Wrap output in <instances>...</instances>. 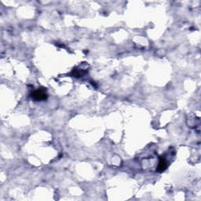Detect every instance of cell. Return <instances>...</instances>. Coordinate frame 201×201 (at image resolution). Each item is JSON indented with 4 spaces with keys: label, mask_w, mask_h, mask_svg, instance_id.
<instances>
[{
    "label": "cell",
    "mask_w": 201,
    "mask_h": 201,
    "mask_svg": "<svg viewBox=\"0 0 201 201\" xmlns=\"http://www.w3.org/2000/svg\"><path fill=\"white\" fill-rule=\"evenodd\" d=\"M32 97L36 100H45L47 97V94L46 92H44L42 90H35L31 94Z\"/></svg>",
    "instance_id": "obj_1"
},
{
    "label": "cell",
    "mask_w": 201,
    "mask_h": 201,
    "mask_svg": "<svg viewBox=\"0 0 201 201\" xmlns=\"http://www.w3.org/2000/svg\"><path fill=\"white\" fill-rule=\"evenodd\" d=\"M166 166H167V163H166V159H164L163 157H162L159 160V165L157 166V171L158 172H163V170H165V169L166 168Z\"/></svg>",
    "instance_id": "obj_2"
}]
</instances>
